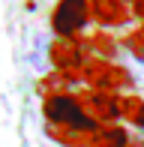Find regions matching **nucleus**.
I'll return each mask as SVG.
<instances>
[{
  "instance_id": "8",
  "label": "nucleus",
  "mask_w": 144,
  "mask_h": 147,
  "mask_svg": "<svg viewBox=\"0 0 144 147\" xmlns=\"http://www.w3.org/2000/svg\"><path fill=\"white\" fill-rule=\"evenodd\" d=\"M117 117L120 123H129L132 129L144 132V96H138L135 90L117 93Z\"/></svg>"
},
{
  "instance_id": "3",
  "label": "nucleus",
  "mask_w": 144,
  "mask_h": 147,
  "mask_svg": "<svg viewBox=\"0 0 144 147\" xmlns=\"http://www.w3.org/2000/svg\"><path fill=\"white\" fill-rule=\"evenodd\" d=\"M39 111H42L45 123H51V126H78V129L96 132V126L90 123L87 114H84V108H81V102H78V93L75 90L57 93V96H45L42 105H39Z\"/></svg>"
},
{
  "instance_id": "6",
  "label": "nucleus",
  "mask_w": 144,
  "mask_h": 147,
  "mask_svg": "<svg viewBox=\"0 0 144 147\" xmlns=\"http://www.w3.org/2000/svg\"><path fill=\"white\" fill-rule=\"evenodd\" d=\"M135 21V6L132 0H93V24L102 30H129Z\"/></svg>"
},
{
  "instance_id": "13",
  "label": "nucleus",
  "mask_w": 144,
  "mask_h": 147,
  "mask_svg": "<svg viewBox=\"0 0 144 147\" xmlns=\"http://www.w3.org/2000/svg\"><path fill=\"white\" fill-rule=\"evenodd\" d=\"M132 6H135V21H138L141 27H144V0H135Z\"/></svg>"
},
{
  "instance_id": "2",
  "label": "nucleus",
  "mask_w": 144,
  "mask_h": 147,
  "mask_svg": "<svg viewBox=\"0 0 144 147\" xmlns=\"http://www.w3.org/2000/svg\"><path fill=\"white\" fill-rule=\"evenodd\" d=\"M81 81L84 87L93 90H108V93H129L135 90V75L117 60H99V57H87L81 69Z\"/></svg>"
},
{
  "instance_id": "7",
  "label": "nucleus",
  "mask_w": 144,
  "mask_h": 147,
  "mask_svg": "<svg viewBox=\"0 0 144 147\" xmlns=\"http://www.w3.org/2000/svg\"><path fill=\"white\" fill-rule=\"evenodd\" d=\"M81 45H84V51H87V57H99V60H114L120 54V39L111 30H102V27L84 33Z\"/></svg>"
},
{
  "instance_id": "5",
  "label": "nucleus",
  "mask_w": 144,
  "mask_h": 147,
  "mask_svg": "<svg viewBox=\"0 0 144 147\" xmlns=\"http://www.w3.org/2000/svg\"><path fill=\"white\" fill-rule=\"evenodd\" d=\"M75 93H78V102H81L84 114L90 117V123L96 129H102L108 123H120V117H117V93L93 90V87H81Z\"/></svg>"
},
{
  "instance_id": "1",
  "label": "nucleus",
  "mask_w": 144,
  "mask_h": 147,
  "mask_svg": "<svg viewBox=\"0 0 144 147\" xmlns=\"http://www.w3.org/2000/svg\"><path fill=\"white\" fill-rule=\"evenodd\" d=\"M93 24V0H57L48 15V30L60 39H81Z\"/></svg>"
},
{
  "instance_id": "15",
  "label": "nucleus",
  "mask_w": 144,
  "mask_h": 147,
  "mask_svg": "<svg viewBox=\"0 0 144 147\" xmlns=\"http://www.w3.org/2000/svg\"><path fill=\"white\" fill-rule=\"evenodd\" d=\"M132 3H135V0H132Z\"/></svg>"
},
{
  "instance_id": "14",
  "label": "nucleus",
  "mask_w": 144,
  "mask_h": 147,
  "mask_svg": "<svg viewBox=\"0 0 144 147\" xmlns=\"http://www.w3.org/2000/svg\"><path fill=\"white\" fill-rule=\"evenodd\" d=\"M123 147H144V135H129Z\"/></svg>"
},
{
  "instance_id": "10",
  "label": "nucleus",
  "mask_w": 144,
  "mask_h": 147,
  "mask_svg": "<svg viewBox=\"0 0 144 147\" xmlns=\"http://www.w3.org/2000/svg\"><path fill=\"white\" fill-rule=\"evenodd\" d=\"M75 87V81H72L69 75H63V72H57V69H51V72H42V78L36 81V93L39 96H57V93H66Z\"/></svg>"
},
{
  "instance_id": "4",
  "label": "nucleus",
  "mask_w": 144,
  "mask_h": 147,
  "mask_svg": "<svg viewBox=\"0 0 144 147\" xmlns=\"http://www.w3.org/2000/svg\"><path fill=\"white\" fill-rule=\"evenodd\" d=\"M87 63V51H84L81 39H60L54 36L48 42V66L63 75H69L75 84H84L81 81V69Z\"/></svg>"
},
{
  "instance_id": "11",
  "label": "nucleus",
  "mask_w": 144,
  "mask_h": 147,
  "mask_svg": "<svg viewBox=\"0 0 144 147\" xmlns=\"http://www.w3.org/2000/svg\"><path fill=\"white\" fill-rule=\"evenodd\" d=\"M129 135L132 132L126 129V123H108L93 132V147H123Z\"/></svg>"
},
{
  "instance_id": "12",
  "label": "nucleus",
  "mask_w": 144,
  "mask_h": 147,
  "mask_svg": "<svg viewBox=\"0 0 144 147\" xmlns=\"http://www.w3.org/2000/svg\"><path fill=\"white\" fill-rule=\"evenodd\" d=\"M120 48H126L129 54H132V57L144 66V27H141V24H135V27L123 30V36H120Z\"/></svg>"
},
{
  "instance_id": "9",
  "label": "nucleus",
  "mask_w": 144,
  "mask_h": 147,
  "mask_svg": "<svg viewBox=\"0 0 144 147\" xmlns=\"http://www.w3.org/2000/svg\"><path fill=\"white\" fill-rule=\"evenodd\" d=\"M45 135L60 147H93V132L78 129V126H51L45 123Z\"/></svg>"
}]
</instances>
